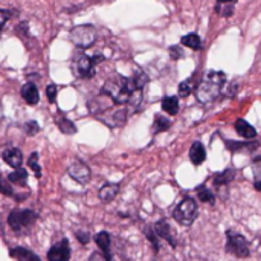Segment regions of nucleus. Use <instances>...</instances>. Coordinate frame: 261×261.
I'll return each mask as SVG.
<instances>
[{"mask_svg": "<svg viewBox=\"0 0 261 261\" xmlns=\"http://www.w3.org/2000/svg\"><path fill=\"white\" fill-rule=\"evenodd\" d=\"M95 241H96L100 250L104 253V256H106L107 259H112V252H110V235H109V232H106V231L98 232L96 237H95Z\"/></svg>", "mask_w": 261, "mask_h": 261, "instance_id": "16", "label": "nucleus"}, {"mask_svg": "<svg viewBox=\"0 0 261 261\" xmlns=\"http://www.w3.org/2000/svg\"><path fill=\"white\" fill-rule=\"evenodd\" d=\"M255 189L261 192V182H255Z\"/></svg>", "mask_w": 261, "mask_h": 261, "instance_id": "42", "label": "nucleus"}, {"mask_svg": "<svg viewBox=\"0 0 261 261\" xmlns=\"http://www.w3.org/2000/svg\"><path fill=\"white\" fill-rule=\"evenodd\" d=\"M171 127V121L168 118H165L164 115H156L154 116V122H153V132L154 133H160L165 132Z\"/></svg>", "mask_w": 261, "mask_h": 261, "instance_id": "24", "label": "nucleus"}, {"mask_svg": "<svg viewBox=\"0 0 261 261\" xmlns=\"http://www.w3.org/2000/svg\"><path fill=\"white\" fill-rule=\"evenodd\" d=\"M37 215L29 211V209H14L10 212L8 215V224L11 229L14 231H20L22 227H26V226H31L34 221H36Z\"/></svg>", "mask_w": 261, "mask_h": 261, "instance_id": "7", "label": "nucleus"}, {"mask_svg": "<svg viewBox=\"0 0 261 261\" xmlns=\"http://www.w3.org/2000/svg\"><path fill=\"white\" fill-rule=\"evenodd\" d=\"M226 145L231 151H252L258 148V142H235V141H226Z\"/></svg>", "mask_w": 261, "mask_h": 261, "instance_id": "20", "label": "nucleus"}, {"mask_svg": "<svg viewBox=\"0 0 261 261\" xmlns=\"http://www.w3.org/2000/svg\"><path fill=\"white\" fill-rule=\"evenodd\" d=\"M141 103H142V90L135 89V90L132 92V95H130L128 103H127V107H128L127 110H130V112H136V110L139 109Z\"/></svg>", "mask_w": 261, "mask_h": 261, "instance_id": "26", "label": "nucleus"}, {"mask_svg": "<svg viewBox=\"0 0 261 261\" xmlns=\"http://www.w3.org/2000/svg\"><path fill=\"white\" fill-rule=\"evenodd\" d=\"M22 98L29 104V106H36L40 100V93H39V89L36 87V84L32 83H28L23 86L22 89Z\"/></svg>", "mask_w": 261, "mask_h": 261, "instance_id": "14", "label": "nucleus"}, {"mask_svg": "<svg viewBox=\"0 0 261 261\" xmlns=\"http://www.w3.org/2000/svg\"><path fill=\"white\" fill-rule=\"evenodd\" d=\"M127 116H128L127 109H124L122 106H113V107H110L109 110H106L104 113H101L96 118L101 119L106 125L115 128V127L124 125V122L127 121Z\"/></svg>", "mask_w": 261, "mask_h": 261, "instance_id": "6", "label": "nucleus"}, {"mask_svg": "<svg viewBox=\"0 0 261 261\" xmlns=\"http://www.w3.org/2000/svg\"><path fill=\"white\" fill-rule=\"evenodd\" d=\"M235 170H232V168H227V170H224V171H221V173H217L215 176H214V185L215 186H224V185H227L229 182H232L234 180V177H235Z\"/></svg>", "mask_w": 261, "mask_h": 261, "instance_id": "19", "label": "nucleus"}, {"mask_svg": "<svg viewBox=\"0 0 261 261\" xmlns=\"http://www.w3.org/2000/svg\"><path fill=\"white\" fill-rule=\"evenodd\" d=\"M57 125H58V128L64 133V135H74V133H77V127L74 125V122H71L66 116H60V118H57Z\"/></svg>", "mask_w": 261, "mask_h": 261, "instance_id": "25", "label": "nucleus"}, {"mask_svg": "<svg viewBox=\"0 0 261 261\" xmlns=\"http://www.w3.org/2000/svg\"><path fill=\"white\" fill-rule=\"evenodd\" d=\"M2 159L10 165L13 167L14 170L16 168H20L22 167V162H23V154L19 148H8L2 153Z\"/></svg>", "mask_w": 261, "mask_h": 261, "instance_id": "12", "label": "nucleus"}, {"mask_svg": "<svg viewBox=\"0 0 261 261\" xmlns=\"http://www.w3.org/2000/svg\"><path fill=\"white\" fill-rule=\"evenodd\" d=\"M71 42L78 46V48H83V49H87L90 48L95 42H96V29L92 26V25H80V26H75L72 31H71Z\"/></svg>", "mask_w": 261, "mask_h": 261, "instance_id": "5", "label": "nucleus"}, {"mask_svg": "<svg viewBox=\"0 0 261 261\" xmlns=\"http://www.w3.org/2000/svg\"><path fill=\"white\" fill-rule=\"evenodd\" d=\"M238 89H240V86H238V83L237 81H232L229 86H227V90H226V95L229 96V98H232V96H235L237 95V92H238Z\"/></svg>", "mask_w": 261, "mask_h": 261, "instance_id": "38", "label": "nucleus"}, {"mask_svg": "<svg viewBox=\"0 0 261 261\" xmlns=\"http://www.w3.org/2000/svg\"><path fill=\"white\" fill-rule=\"evenodd\" d=\"M226 84V74L221 71H209L195 89V98L202 104H209L220 96Z\"/></svg>", "mask_w": 261, "mask_h": 261, "instance_id": "1", "label": "nucleus"}, {"mask_svg": "<svg viewBox=\"0 0 261 261\" xmlns=\"http://www.w3.org/2000/svg\"><path fill=\"white\" fill-rule=\"evenodd\" d=\"M170 57L177 61V60H180L183 57V51L179 46H171L170 48Z\"/></svg>", "mask_w": 261, "mask_h": 261, "instance_id": "37", "label": "nucleus"}, {"mask_svg": "<svg viewBox=\"0 0 261 261\" xmlns=\"http://www.w3.org/2000/svg\"><path fill=\"white\" fill-rule=\"evenodd\" d=\"M132 81H133L135 89L142 90V89L145 87V84L148 83V75H147L144 71H138V72L132 77Z\"/></svg>", "mask_w": 261, "mask_h": 261, "instance_id": "27", "label": "nucleus"}, {"mask_svg": "<svg viewBox=\"0 0 261 261\" xmlns=\"http://www.w3.org/2000/svg\"><path fill=\"white\" fill-rule=\"evenodd\" d=\"M0 192H2L4 195H8V197L14 194V191L10 185V180H7L2 174H0Z\"/></svg>", "mask_w": 261, "mask_h": 261, "instance_id": "33", "label": "nucleus"}, {"mask_svg": "<svg viewBox=\"0 0 261 261\" xmlns=\"http://www.w3.org/2000/svg\"><path fill=\"white\" fill-rule=\"evenodd\" d=\"M234 128L244 139H253L256 136V130L249 122H246L244 119H237L235 124H234Z\"/></svg>", "mask_w": 261, "mask_h": 261, "instance_id": "15", "label": "nucleus"}, {"mask_svg": "<svg viewBox=\"0 0 261 261\" xmlns=\"http://www.w3.org/2000/svg\"><path fill=\"white\" fill-rule=\"evenodd\" d=\"M154 231H156L157 237L162 238V240H165L171 247H176L177 246V241H176V238H174V235L171 232V226L168 224L167 220H159L154 224Z\"/></svg>", "mask_w": 261, "mask_h": 261, "instance_id": "11", "label": "nucleus"}, {"mask_svg": "<svg viewBox=\"0 0 261 261\" xmlns=\"http://www.w3.org/2000/svg\"><path fill=\"white\" fill-rule=\"evenodd\" d=\"M226 252L237 256V258H247L250 255L249 243L241 234H238L232 229H227V232H226Z\"/></svg>", "mask_w": 261, "mask_h": 261, "instance_id": "4", "label": "nucleus"}, {"mask_svg": "<svg viewBox=\"0 0 261 261\" xmlns=\"http://www.w3.org/2000/svg\"><path fill=\"white\" fill-rule=\"evenodd\" d=\"M8 180H10L11 183H16V185L23 186V185H26V182H28V171L23 170L22 167H20V168H16V170L8 176Z\"/></svg>", "mask_w": 261, "mask_h": 261, "instance_id": "22", "label": "nucleus"}, {"mask_svg": "<svg viewBox=\"0 0 261 261\" xmlns=\"http://www.w3.org/2000/svg\"><path fill=\"white\" fill-rule=\"evenodd\" d=\"M26 128H28V133H29V135H36V133L39 132V125H37L34 121H29V122L26 124Z\"/></svg>", "mask_w": 261, "mask_h": 261, "instance_id": "41", "label": "nucleus"}, {"mask_svg": "<svg viewBox=\"0 0 261 261\" xmlns=\"http://www.w3.org/2000/svg\"><path fill=\"white\" fill-rule=\"evenodd\" d=\"M205 159H206V150H205L203 144L199 142V141L194 142L191 145V148H189V160L194 165H200V164L205 162Z\"/></svg>", "mask_w": 261, "mask_h": 261, "instance_id": "13", "label": "nucleus"}, {"mask_svg": "<svg viewBox=\"0 0 261 261\" xmlns=\"http://www.w3.org/2000/svg\"><path fill=\"white\" fill-rule=\"evenodd\" d=\"M144 232H145V235H147L148 241L153 244V249H154V252H159V238H157V234H156L154 227H151V226H147V227H144Z\"/></svg>", "mask_w": 261, "mask_h": 261, "instance_id": "30", "label": "nucleus"}, {"mask_svg": "<svg viewBox=\"0 0 261 261\" xmlns=\"http://www.w3.org/2000/svg\"><path fill=\"white\" fill-rule=\"evenodd\" d=\"M197 197L200 199V202H205V203H211V205H214V202H215V197H214V194L205 186V185H202V186H199L197 188Z\"/></svg>", "mask_w": 261, "mask_h": 261, "instance_id": "28", "label": "nucleus"}, {"mask_svg": "<svg viewBox=\"0 0 261 261\" xmlns=\"http://www.w3.org/2000/svg\"><path fill=\"white\" fill-rule=\"evenodd\" d=\"M28 165L32 168V171L36 173V177H42V168L39 165V154L37 153H32L31 157L28 159Z\"/></svg>", "mask_w": 261, "mask_h": 261, "instance_id": "32", "label": "nucleus"}, {"mask_svg": "<svg viewBox=\"0 0 261 261\" xmlns=\"http://www.w3.org/2000/svg\"><path fill=\"white\" fill-rule=\"evenodd\" d=\"M57 86L55 84H49L48 89H46V96L49 100V103H55V98H57Z\"/></svg>", "mask_w": 261, "mask_h": 261, "instance_id": "36", "label": "nucleus"}, {"mask_svg": "<svg viewBox=\"0 0 261 261\" xmlns=\"http://www.w3.org/2000/svg\"><path fill=\"white\" fill-rule=\"evenodd\" d=\"M10 255L13 258H16L17 261H42L39 255H36L32 250H29L26 247H16V249L10 250Z\"/></svg>", "mask_w": 261, "mask_h": 261, "instance_id": "17", "label": "nucleus"}, {"mask_svg": "<svg viewBox=\"0 0 261 261\" xmlns=\"http://www.w3.org/2000/svg\"><path fill=\"white\" fill-rule=\"evenodd\" d=\"M162 110L168 115H177L179 112V100L176 96H167L162 101Z\"/></svg>", "mask_w": 261, "mask_h": 261, "instance_id": "23", "label": "nucleus"}, {"mask_svg": "<svg viewBox=\"0 0 261 261\" xmlns=\"http://www.w3.org/2000/svg\"><path fill=\"white\" fill-rule=\"evenodd\" d=\"M68 174H69V177H72L75 182H78L81 185H84L90 180V168L81 160H74L68 168Z\"/></svg>", "mask_w": 261, "mask_h": 261, "instance_id": "9", "label": "nucleus"}, {"mask_svg": "<svg viewBox=\"0 0 261 261\" xmlns=\"http://www.w3.org/2000/svg\"><path fill=\"white\" fill-rule=\"evenodd\" d=\"M252 173H253L255 182H261V156L252 160Z\"/></svg>", "mask_w": 261, "mask_h": 261, "instance_id": "34", "label": "nucleus"}, {"mask_svg": "<svg viewBox=\"0 0 261 261\" xmlns=\"http://www.w3.org/2000/svg\"><path fill=\"white\" fill-rule=\"evenodd\" d=\"M133 90L135 86L132 78H125L119 74H115L110 78H107L101 93L107 95L116 106H127Z\"/></svg>", "mask_w": 261, "mask_h": 261, "instance_id": "2", "label": "nucleus"}, {"mask_svg": "<svg viewBox=\"0 0 261 261\" xmlns=\"http://www.w3.org/2000/svg\"><path fill=\"white\" fill-rule=\"evenodd\" d=\"M89 261H109V259L104 256V253H103V252H93V253L90 255Z\"/></svg>", "mask_w": 261, "mask_h": 261, "instance_id": "40", "label": "nucleus"}, {"mask_svg": "<svg viewBox=\"0 0 261 261\" xmlns=\"http://www.w3.org/2000/svg\"><path fill=\"white\" fill-rule=\"evenodd\" d=\"M95 63L92 60V57L89 55H80L75 61H74V72L77 77L80 78H92L95 75Z\"/></svg>", "mask_w": 261, "mask_h": 261, "instance_id": "8", "label": "nucleus"}, {"mask_svg": "<svg viewBox=\"0 0 261 261\" xmlns=\"http://www.w3.org/2000/svg\"><path fill=\"white\" fill-rule=\"evenodd\" d=\"M118 192H119V185L118 183H106V185H103L100 188L98 195H100V199L103 202L109 203V202H112L118 195Z\"/></svg>", "mask_w": 261, "mask_h": 261, "instance_id": "18", "label": "nucleus"}, {"mask_svg": "<svg viewBox=\"0 0 261 261\" xmlns=\"http://www.w3.org/2000/svg\"><path fill=\"white\" fill-rule=\"evenodd\" d=\"M173 218L180 226H191L197 218V202L192 197H185L173 209Z\"/></svg>", "mask_w": 261, "mask_h": 261, "instance_id": "3", "label": "nucleus"}, {"mask_svg": "<svg viewBox=\"0 0 261 261\" xmlns=\"http://www.w3.org/2000/svg\"><path fill=\"white\" fill-rule=\"evenodd\" d=\"M218 2H223L224 4V2H235V0H218Z\"/></svg>", "mask_w": 261, "mask_h": 261, "instance_id": "43", "label": "nucleus"}, {"mask_svg": "<svg viewBox=\"0 0 261 261\" xmlns=\"http://www.w3.org/2000/svg\"><path fill=\"white\" fill-rule=\"evenodd\" d=\"M109 261H113V259H109Z\"/></svg>", "mask_w": 261, "mask_h": 261, "instance_id": "44", "label": "nucleus"}, {"mask_svg": "<svg viewBox=\"0 0 261 261\" xmlns=\"http://www.w3.org/2000/svg\"><path fill=\"white\" fill-rule=\"evenodd\" d=\"M75 237H77V240H78L81 244H87V243L90 241V234H89L87 231H77V232H75Z\"/></svg>", "mask_w": 261, "mask_h": 261, "instance_id": "35", "label": "nucleus"}, {"mask_svg": "<svg viewBox=\"0 0 261 261\" xmlns=\"http://www.w3.org/2000/svg\"><path fill=\"white\" fill-rule=\"evenodd\" d=\"M217 13L223 17H231L234 14V2H218L215 7Z\"/></svg>", "mask_w": 261, "mask_h": 261, "instance_id": "29", "label": "nucleus"}, {"mask_svg": "<svg viewBox=\"0 0 261 261\" xmlns=\"http://www.w3.org/2000/svg\"><path fill=\"white\" fill-rule=\"evenodd\" d=\"M182 45L192 49V51H200L202 49V40L197 34L191 32V34H186L182 37Z\"/></svg>", "mask_w": 261, "mask_h": 261, "instance_id": "21", "label": "nucleus"}, {"mask_svg": "<svg viewBox=\"0 0 261 261\" xmlns=\"http://www.w3.org/2000/svg\"><path fill=\"white\" fill-rule=\"evenodd\" d=\"M11 17V14H10V11H5V10H0V31L4 29V26H5V23L8 22V19Z\"/></svg>", "mask_w": 261, "mask_h": 261, "instance_id": "39", "label": "nucleus"}, {"mask_svg": "<svg viewBox=\"0 0 261 261\" xmlns=\"http://www.w3.org/2000/svg\"><path fill=\"white\" fill-rule=\"evenodd\" d=\"M49 261H69L71 259V249L68 240H61L60 243L54 244L48 252Z\"/></svg>", "mask_w": 261, "mask_h": 261, "instance_id": "10", "label": "nucleus"}, {"mask_svg": "<svg viewBox=\"0 0 261 261\" xmlns=\"http://www.w3.org/2000/svg\"><path fill=\"white\" fill-rule=\"evenodd\" d=\"M192 92V80H185L179 84V96L186 98Z\"/></svg>", "mask_w": 261, "mask_h": 261, "instance_id": "31", "label": "nucleus"}]
</instances>
